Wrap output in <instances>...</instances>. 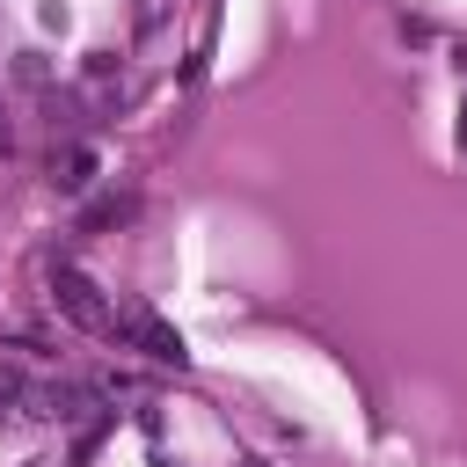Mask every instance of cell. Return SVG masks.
<instances>
[{
    "instance_id": "5",
    "label": "cell",
    "mask_w": 467,
    "mask_h": 467,
    "mask_svg": "<svg viewBox=\"0 0 467 467\" xmlns=\"http://www.w3.org/2000/svg\"><path fill=\"white\" fill-rule=\"evenodd\" d=\"M7 343H15V350H29V358H51V336H44V328H15Z\"/></svg>"
},
{
    "instance_id": "7",
    "label": "cell",
    "mask_w": 467,
    "mask_h": 467,
    "mask_svg": "<svg viewBox=\"0 0 467 467\" xmlns=\"http://www.w3.org/2000/svg\"><path fill=\"white\" fill-rule=\"evenodd\" d=\"M7 146H15V131H7V109H0V153H7Z\"/></svg>"
},
{
    "instance_id": "9",
    "label": "cell",
    "mask_w": 467,
    "mask_h": 467,
    "mask_svg": "<svg viewBox=\"0 0 467 467\" xmlns=\"http://www.w3.org/2000/svg\"><path fill=\"white\" fill-rule=\"evenodd\" d=\"M241 467H270V460H241Z\"/></svg>"
},
{
    "instance_id": "3",
    "label": "cell",
    "mask_w": 467,
    "mask_h": 467,
    "mask_svg": "<svg viewBox=\"0 0 467 467\" xmlns=\"http://www.w3.org/2000/svg\"><path fill=\"white\" fill-rule=\"evenodd\" d=\"M95 175H102V153H95V146H80V139H73V146H58V153H51V190H58V197H80Z\"/></svg>"
},
{
    "instance_id": "6",
    "label": "cell",
    "mask_w": 467,
    "mask_h": 467,
    "mask_svg": "<svg viewBox=\"0 0 467 467\" xmlns=\"http://www.w3.org/2000/svg\"><path fill=\"white\" fill-rule=\"evenodd\" d=\"M15 73H22V80H29V88H44V80H51V73H44V58H36V51H22V66H15Z\"/></svg>"
},
{
    "instance_id": "2",
    "label": "cell",
    "mask_w": 467,
    "mask_h": 467,
    "mask_svg": "<svg viewBox=\"0 0 467 467\" xmlns=\"http://www.w3.org/2000/svg\"><path fill=\"white\" fill-rule=\"evenodd\" d=\"M117 336H124L131 350H146L153 365H182V358H190V350H182V336H175V328H168V321H161L153 306H124Z\"/></svg>"
},
{
    "instance_id": "1",
    "label": "cell",
    "mask_w": 467,
    "mask_h": 467,
    "mask_svg": "<svg viewBox=\"0 0 467 467\" xmlns=\"http://www.w3.org/2000/svg\"><path fill=\"white\" fill-rule=\"evenodd\" d=\"M51 306H58V321H73L80 336H117V314H109L102 285H95L80 263H51Z\"/></svg>"
},
{
    "instance_id": "4",
    "label": "cell",
    "mask_w": 467,
    "mask_h": 467,
    "mask_svg": "<svg viewBox=\"0 0 467 467\" xmlns=\"http://www.w3.org/2000/svg\"><path fill=\"white\" fill-rule=\"evenodd\" d=\"M131 212V197H95L88 212H80V234H95V226H109V219H124Z\"/></svg>"
},
{
    "instance_id": "8",
    "label": "cell",
    "mask_w": 467,
    "mask_h": 467,
    "mask_svg": "<svg viewBox=\"0 0 467 467\" xmlns=\"http://www.w3.org/2000/svg\"><path fill=\"white\" fill-rule=\"evenodd\" d=\"M460 146H467V109H460Z\"/></svg>"
}]
</instances>
